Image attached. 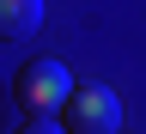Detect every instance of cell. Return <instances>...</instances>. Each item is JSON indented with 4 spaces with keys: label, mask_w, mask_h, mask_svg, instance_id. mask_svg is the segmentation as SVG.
<instances>
[{
    "label": "cell",
    "mask_w": 146,
    "mask_h": 134,
    "mask_svg": "<svg viewBox=\"0 0 146 134\" xmlns=\"http://www.w3.org/2000/svg\"><path fill=\"white\" fill-rule=\"evenodd\" d=\"M12 98H18V110H25L31 122H49V116H61L67 98H73V73L61 61H31V67H18Z\"/></svg>",
    "instance_id": "obj_1"
},
{
    "label": "cell",
    "mask_w": 146,
    "mask_h": 134,
    "mask_svg": "<svg viewBox=\"0 0 146 134\" xmlns=\"http://www.w3.org/2000/svg\"><path fill=\"white\" fill-rule=\"evenodd\" d=\"M43 25V0H0V37H31Z\"/></svg>",
    "instance_id": "obj_3"
},
{
    "label": "cell",
    "mask_w": 146,
    "mask_h": 134,
    "mask_svg": "<svg viewBox=\"0 0 146 134\" xmlns=\"http://www.w3.org/2000/svg\"><path fill=\"white\" fill-rule=\"evenodd\" d=\"M61 128H73V134H116L122 128V98L110 85H98V79L73 85V98L61 110Z\"/></svg>",
    "instance_id": "obj_2"
}]
</instances>
